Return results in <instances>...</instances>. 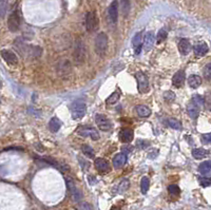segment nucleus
<instances>
[{
    "label": "nucleus",
    "instance_id": "f3484780",
    "mask_svg": "<svg viewBox=\"0 0 211 210\" xmlns=\"http://www.w3.org/2000/svg\"><path fill=\"white\" fill-rule=\"evenodd\" d=\"M208 45L205 44V42H198V44H196L194 45V48H193V51H194V54L198 57H202L204 56L205 54L208 52Z\"/></svg>",
    "mask_w": 211,
    "mask_h": 210
},
{
    "label": "nucleus",
    "instance_id": "6e6552de",
    "mask_svg": "<svg viewBox=\"0 0 211 210\" xmlns=\"http://www.w3.org/2000/svg\"><path fill=\"white\" fill-rule=\"evenodd\" d=\"M20 22L21 21H20L19 13L17 12V11H15V12H13L8 16V30H10L11 32H17L20 28Z\"/></svg>",
    "mask_w": 211,
    "mask_h": 210
},
{
    "label": "nucleus",
    "instance_id": "e433bc0d",
    "mask_svg": "<svg viewBox=\"0 0 211 210\" xmlns=\"http://www.w3.org/2000/svg\"><path fill=\"white\" fill-rule=\"evenodd\" d=\"M164 98L168 102H172L173 100L175 99V94L173 93L172 91H167V92H165V94H164Z\"/></svg>",
    "mask_w": 211,
    "mask_h": 210
},
{
    "label": "nucleus",
    "instance_id": "7c9ffc66",
    "mask_svg": "<svg viewBox=\"0 0 211 210\" xmlns=\"http://www.w3.org/2000/svg\"><path fill=\"white\" fill-rule=\"evenodd\" d=\"M130 186V183L128 180H123L121 181V183L119 184V186H118V192L119 193H123V192H125L128 190Z\"/></svg>",
    "mask_w": 211,
    "mask_h": 210
},
{
    "label": "nucleus",
    "instance_id": "0eeeda50",
    "mask_svg": "<svg viewBox=\"0 0 211 210\" xmlns=\"http://www.w3.org/2000/svg\"><path fill=\"white\" fill-rule=\"evenodd\" d=\"M95 123H96L97 127L103 131H108L112 128V122L103 114H96Z\"/></svg>",
    "mask_w": 211,
    "mask_h": 210
},
{
    "label": "nucleus",
    "instance_id": "a878e982",
    "mask_svg": "<svg viewBox=\"0 0 211 210\" xmlns=\"http://www.w3.org/2000/svg\"><path fill=\"white\" fill-rule=\"evenodd\" d=\"M120 8L121 12L125 16H127L130 12L131 8V4H130V0H120Z\"/></svg>",
    "mask_w": 211,
    "mask_h": 210
},
{
    "label": "nucleus",
    "instance_id": "473e14b6",
    "mask_svg": "<svg viewBox=\"0 0 211 210\" xmlns=\"http://www.w3.org/2000/svg\"><path fill=\"white\" fill-rule=\"evenodd\" d=\"M76 209L77 210H93V207L88 202H80L77 204Z\"/></svg>",
    "mask_w": 211,
    "mask_h": 210
},
{
    "label": "nucleus",
    "instance_id": "9d476101",
    "mask_svg": "<svg viewBox=\"0 0 211 210\" xmlns=\"http://www.w3.org/2000/svg\"><path fill=\"white\" fill-rule=\"evenodd\" d=\"M1 57L3 58V60L8 65H17V62H18V58H17L16 54L14 53V52L10 51V50H2L1 51Z\"/></svg>",
    "mask_w": 211,
    "mask_h": 210
},
{
    "label": "nucleus",
    "instance_id": "2eb2a0df",
    "mask_svg": "<svg viewBox=\"0 0 211 210\" xmlns=\"http://www.w3.org/2000/svg\"><path fill=\"white\" fill-rule=\"evenodd\" d=\"M178 50H180L181 54L183 55H188L191 51V44L189 42L188 39H181L178 42Z\"/></svg>",
    "mask_w": 211,
    "mask_h": 210
},
{
    "label": "nucleus",
    "instance_id": "1a4fd4ad",
    "mask_svg": "<svg viewBox=\"0 0 211 210\" xmlns=\"http://www.w3.org/2000/svg\"><path fill=\"white\" fill-rule=\"evenodd\" d=\"M77 133L85 137H91L93 140H97L99 139V133L92 127H79L77 130Z\"/></svg>",
    "mask_w": 211,
    "mask_h": 210
},
{
    "label": "nucleus",
    "instance_id": "37998d69",
    "mask_svg": "<svg viewBox=\"0 0 211 210\" xmlns=\"http://www.w3.org/2000/svg\"><path fill=\"white\" fill-rule=\"evenodd\" d=\"M1 87H2V82H1V80H0V89H1Z\"/></svg>",
    "mask_w": 211,
    "mask_h": 210
},
{
    "label": "nucleus",
    "instance_id": "ddd939ff",
    "mask_svg": "<svg viewBox=\"0 0 211 210\" xmlns=\"http://www.w3.org/2000/svg\"><path fill=\"white\" fill-rule=\"evenodd\" d=\"M132 45L134 48L135 54H140L141 51V45H143V34L141 32H138L134 35L132 39Z\"/></svg>",
    "mask_w": 211,
    "mask_h": 210
},
{
    "label": "nucleus",
    "instance_id": "7ed1b4c3",
    "mask_svg": "<svg viewBox=\"0 0 211 210\" xmlns=\"http://www.w3.org/2000/svg\"><path fill=\"white\" fill-rule=\"evenodd\" d=\"M135 78H136V81H137L138 91H140V93H147L150 89V85H149L148 77L146 76V74L141 71H138L135 73Z\"/></svg>",
    "mask_w": 211,
    "mask_h": 210
},
{
    "label": "nucleus",
    "instance_id": "cd10ccee",
    "mask_svg": "<svg viewBox=\"0 0 211 210\" xmlns=\"http://www.w3.org/2000/svg\"><path fill=\"white\" fill-rule=\"evenodd\" d=\"M167 123H168L172 129H175V130H181L182 129V123L175 118H169L167 120Z\"/></svg>",
    "mask_w": 211,
    "mask_h": 210
},
{
    "label": "nucleus",
    "instance_id": "f8f14e48",
    "mask_svg": "<svg viewBox=\"0 0 211 210\" xmlns=\"http://www.w3.org/2000/svg\"><path fill=\"white\" fill-rule=\"evenodd\" d=\"M185 78H186V75H185V71L180 70L173 75L172 77V83L175 88H181L182 86L184 85Z\"/></svg>",
    "mask_w": 211,
    "mask_h": 210
},
{
    "label": "nucleus",
    "instance_id": "2f4dec72",
    "mask_svg": "<svg viewBox=\"0 0 211 210\" xmlns=\"http://www.w3.org/2000/svg\"><path fill=\"white\" fill-rule=\"evenodd\" d=\"M8 8V0H0V17L3 18L7 13Z\"/></svg>",
    "mask_w": 211,
    "mask_h": 210
},
{
    "label": "nucleus",
    "instance_id": "bb28decb",
    "mask_svg": "<svg viewBox=\"0 0 211 210\" xmlns=\"http://www.w3.org/2000/svg\"><path fill=\"white\" fill-rule=\"evenodd\" d=\"M149 186H150L149 178L147 177V176H144L143 178H141V181H140V190H141V193L146 194L147 191H148V189H149Z\"/></svg>",
    "mask_w": 211,
    "mask_h": 210
},
{
    "label": "nucleus",
    "instance_id": "c9c22d12",
    "mask_svg": "<svg viewBox=\"0 0 211 210\" xmlns=\"http://www.w3.org/2000/svg\"><path fill=\"white\" fill-rule=\"evenodd\" d=\"M168 191L171 195H177V194H180V192H181L177 185H170L168 187Z\"/></svg>",
    "mask_w": 211,
    "mask_h": 210
},
{
    "label": "nucleus",
    "instance_id": "58836bf2",
    "mask_svg": "<svg viewBox=\"0 0 211 210\" xmlns=\"http://www.w3.org/2000/svg\"><path fill=\"white\" fill-rule=\"evenodd\" d=\"M198 182L202 187H209L211 185V178L210 177H199Z\"/></svg>",
    "mask_w": 211,
    "mask_h": 210
},
{
    "label": "nucleus",
    "instance_id": "6ab92c4d",
    "mask_svg": "<svg viewBox=\"0 0 211 210\" xmlns=\"http://www.w3.org/2000/svg\"><path fill=\"white\" fill-rule=\"evenodd\" d=\"M127 155L126 154H124V153H118V154H116L114 156V159H113V166H114V168H116V169H118V168H121L125 164L127 163Z\"/></svg>",
    "mask_w": 211,
    "mask_h": 210
},
{
    "label": "nucleus",
    "instance_id": "b1692460",
    "mask_svg": "<svg viewBox=\"0 0 211 210\" xmlns=\"http://www.w3.org/2000/svg\"><path fill=\"white\" fill-rule=\"evenodd\" d=\"M208 155V151L206 149L203 148H198V149H193L192 150V156L196 160H202L204 157H206Z\"/></svg>",
    "mask_w": 211,
    "mask_h": 210
},
{
    "label": "nucleus",
    "instance_id": "393cba45",
    "mask_svg": "<svg viewBox=\"0 0 211 210\" xmlns=\"http://www.w3.org/2000/svg\"><path fill=\"white\" fill-rule=\"evenodd\" d=\"M198 171L202 174H208L211 172V160H207V162L202 163L198 166Z\"/></svg>",
    "mask_w": 211,
    "mask_h": 210
},
{
    "label": "nucleus",
    "instance_id": "c03bdc74",
    "mask_svg": "<svg viewBox=\"0 0 211 210\" xmlns=\"http://www.w3.org/2000/svg\"><path fill=\"white\" fill-rule=\"evenodd\" d=\"M111 210H115V209H111Z\"/></svg>",
    "mask_w": 211,
    "mask_h": 210
},
{
    "label": "nucleus",
    "instance_id": "20e7f679",
    "mask_svg": "<svg viewBox=\"0 0 211 210\" xmlns=\"http://www.w3.org/2000/svg\"><path fill=\"white\" fill-rule=\"evenodd\" d=\"M99 21H98V17L94 11L88 12L86 15V29L88 32H94L97 30Z\"/></svg>",
    "mask_w": 211,
    "mask_h": 210
},
{
    "label": "nucleus",
    "instance_id": "4c0bfd02",
    "mask_svg": "<svg viewBox=\"0 0 211 210\" xmlns=\"http://www.w3.org/2000/svg\"><path fill=\"white\" fill-rule=\"evenodd\" d=\"M191 102H194L195 105H198L199 108H201L202 106L204 105V98L202 96H199V95H194V96H193Z\"/></svg>",
    "mask_w": 211,
    "mask_h": 210
},
{
    "label": "nucleus",
    "instance_id": "aec40b11",
    "mask_svg": "<svg viewBox=\"0 0 211 210\" xmlns=\"http://www.w3.org/2000/svg\"><path fill=\"white\" fill-rule=\"evenodd\" d=\"M187 113L191 117L192 119L198 118V114H199V107L198 105H195L194 102H190L189 105L187 106Z\"/></svg>",
    "mask_w": 211,
    "mask_h": 210
},
{
    "label": "nucleus",
    "instance_id": "f257e3e1",
    "mask_svg": "<svg viewBox=\"0 0 211 210\" xmlns=\"http://www.w3.org/2000/svg\"><path fill=\"white\" fill-rule=\"evenodd\" d=\"M108 49V36L105 33H99L95 38V51L98 55L103 56L106 54Z\"/></svg>",
    "mask_w": 211,
    "mask_h": 210
},
{
    "label": "nucleus",
    "instance_id": "ea45409f",
    "mask_svg": "<svg viewBox=\"0 0 211 210\" xmlns=\"http://www.w3.org/2000/svg\"><path fill=\"white\" fill-rule=\"evenodd\" d=\"M202 142L204 144H211V133H206L202 135Z\"/></svg>",
    "mask_w": 211,
    "mask_h": 210
},
{
    "label": "nucleus",
    "instance_id": "423d86ee",
    "mask_svg": "<svg viewBox=\"0 0 211 210\" xmlns=\"http://www.w3.org/2000/svg\"><path fill=\"white\" fill-rule=\"evenodd\" d=\"M74 60L77 65H80L85 60V47H83V42L80 39L76 41L74 49V54H73Z\"/></svg>",
    "mask_w": 211,
    "mask_h": 210
},
{
    "label": "nucleus",
    "instance_id": "f03ea898",
    "mask_svg": "<svg viewBox=\"0 0 211 210\" xmlns=\"http://www.w3.org/2000/svg\"><path fill=\"white\" fill-rule=\"evenodd\" d=\"M87 113V106L82 102H75L71 106V115L74 120L82 119Z\"/></svg>",
    "mask_w": 211,
    "mask_h": 210
},
{
    "label": "nucleus",
    "instance_id": "72a5a7b5",
    "mask_svg": "<svg viewBox=\"0 0 211 210\" xmlns=\"http://www.w3.org/2000/svg\"><path fill=\"white\" fill-rule=\"evenodd\" d=\"M166 38H167V32L164 30V29H161V30L158 31V34H157V38H156L157 44H161Z\"/></svg>",
    "mask_w": 211,
    "mask_h": 210
},
{
    "label": "nucleus",
    "instance_id": "dca6fc26",
    "mask_svg": "<svg viewBox=\"0 0 211 210\" xmlns=\"http://www.w3.org/2000/svg\"><path fill=\"white\" fill-rule=\"evenodd\" d=\"M154 40H155V37H154L153 32H148L145 35V40H144V49H145L146 52H148L152 49L153 45H154Z\"/></svg>",
    "mask_w": 211,
    "mask_h": 210
},
{
    "label": "nucleus",
    "instance_id": "a211bd4d",
    "mask_svg": "<svg viewBox=\"0 0 211 210\" xmlns=\"http://www.w3.org/2000/svg\"><path fill=\"white\" fill-rule=\"evenodd\" d=\"M133 130L131 129H123L119 132V139L123 143H130L133 139Z\"/></svg>",
    "mask_w": 211,
    "mask_h": 210
},
{
    "label": "nucleus",
    "instance_id": "c756f323",
    "mask_svg": "<svg viewBox=\"0 0 211 210\" xmlns=\"http://www.w3.org/2000/svg\"><path fill=\"white\" fill-rule=\"evenodd\" d=\"M118 99H119V93H118V92H114V93H112L111 95L107 98V103L113 105V103L118 102Z\"/></svg>",
    "mask_w": 211,
    "mask_h": 210
},
{
    "label": "nucleus",
    "instance_id": "c85d7f7f",
    "mask_svg": "<svg viewBox=\"0 0 211 210\" xmlns=\"http://www.w3.org/2000/svg\"><path fill=\"white\" fill-rule=\"evenodd\" d=\"M82 153L86 154L87 156L94 157V155H95L94 150H93V148H91V147L89 146V145H83L82 148Z\"/></svg>",
    "mask_w": 211,
    "mask_h": 210
},
{
    "label": "nucleus",
    "instance_id": "412c9836",
    "mask_svg": "<svg viewBox=\"0 0 211 210\" xmlns=\"http://www.w3.org/2000/svg\"><path fill=\"white\" fill-rule=\"evenodd\" d=\"M135 110H136V113L138 114V116H140V117H148V116L151 115V110H150L148 107L144 106V105L136 106Z\"/></svg>",
    "mask_w": 211,
    "mask_h": 210
},
{
    "label": "nucleus",
    "instance_id": "79ce46f5",
    "mask_svg": "<svg viewBox=\"0 0 211 210\" xmlns=\"http://www.w3.org/2000/svg\"><path fill=\"white\" fill-rule=\"evenodd\" d=\"M137 143H138V144H140V140H138ZM144 143H145V140H141V144H144ZM146 144H148V143L146 142ZM138 147H140V148H141V149H144V148H145V147H147V146H146V145H143V146H141V145H140V146H138Z\"/></svg>",
    "mask_w": 211,
    "mask_h": 210
},
{
    "label": "nucleus",
    "instance_id": "4be33fe9",
    "mask_svg": "<svg viewBox=\"0 0 211 210\" xmlns=\"http://www.w3.org/2000/svg\"><path fill=\"white\" fill-rule=\"evenodd\" d=\"M202 78L198 75H190L188 77V85L193 89H196L201 86Z\"/></svg>",
    "mask_w": 211,
    "mask_h": 210
},
{
    "label": "nucleus",
    "instance_id": "a19ab883",
    "mask_svg": "<svg viewBox=\"0 0 211 210\" xmlns=\"http://www.w3.org/2000/svg\"><path fill=\"white\" fill-rule=\"evenodd\" d=\"M157 154H158V150H157V149H152L151 153L148 154V157H150V159H154V157H156Z\"/></svg>",
    "mask_w": 211,
    "mask_h": 210
},
{
    "label": "nucleus",
    "instance_id": "39448f33",
    "mask_svg": "<svg viewBox=\"0 0 211 210\" xmlns=\"http://www.w3.org/2000/svg\"><path fill=\"white\" fill-rule=\"evenodd\" d=\"M66 187H68V190L70 191V193L72 194L73 200L75 201V202H79V201L82 198V192L80 191L79 189H77L74 181L72 180L71 177H66Z\"/></svg>",
    "mask_w": 211,
    "mask_h": 210
},
{
    "label": "nucleus",
    "instance_id": "5701e85b",
    "mask_svg": "<svg viewBox=\"0 0 211 210\" xmlns=\"http://www.w3.org/2000/svg\"><path fill=\"white\" fill-rule=\"evenodd\" d=\"M61 125L62 123L60 122V119H58L57 117H53V118L49 122V129H50L52 132H57L59 131Z\"/></svg>",
    "mask_w": 211,
    "mask_h": 210
},
{
    "label": "nucleus",
    "instance_id": "f704fd0d",
    "mask_svg": "<svg viewBox=\"0 0 211 210\" xmlns=\"http://www.w3.org/2000/svg\"><path fill=\"white\" fill-rule=\"evenodd\" d=\"M203 74L206 79H211V62L205 66V68L203 70Z\"/></svg>",
    "mask_w": 211,
    "mask_h": 210
},
{
    "label": "nucleus",
    "instance_id": "9b49d317",
    "mask_svg": "<svg viewBox=\"0 0 211 210\" xmlns=\"http://www.w3.org/2000/svg\"><path fill=\"white\" fill-rule=\"evenodd\" d=\"M108 14H109V18L111 20L112 24H116L117 21V17H118V1L117 0H114L112 1L109 5L108 8Z\"/></svg>",
    "mask_w": 211,
    "mask_h": 210
},
{
    "label": "nucleus",
    "instance_id": "4468645a",
    "mask_svg": "<svg viewBox=\"0 0 211 210\" xmlns=\"http://www.w3.org/2000/svg\"><path fill=\"white\" fill-rule=\"evenodd\" d=\"M95 168L100 172H109L110 171V164L105 159H96L95 160Z\"/></svg>",
    "mask_w": 211,
    "mask_h": 210
}]
</instances>
